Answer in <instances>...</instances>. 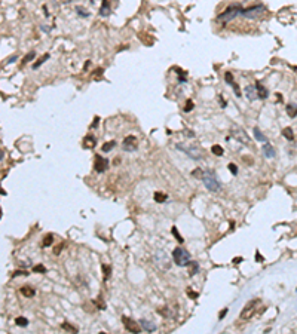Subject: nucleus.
Instances as JSON below:
<instances>
[{
	"label": "nucleus",
	"instance_id": "f257e3e1",
	"mask_svg": "<svg viewBox=\"0 0 297 334\" xmlns=\"http://www.w3.org/2000/svg\"><path fill=\"white\" fill-rule=\"evenodd\" d=\"M242 12H244V7H242L241 4H238V3H236V4H232V6H229L224 12H221V13L217 16V21L226 24V22L235 19L238 15H242Z\"/></svg>",
	"mask_w": 297,
	"mask_h": 334
},
{
	"label": "nucleus",
	"instance_id": "f03ea898",
	"mask_svg": "<svg viewBox=\"0 0 297 334\" xmlns=\"http://www.w3.org/2000/svg\"><path fill=\"white\" fill-rule=\"evenodd\" d=\"M202 181H204V186L210 190V192H218L221 189L218 180H217V175L212 169H207L204 171V177H202Z\"/></svg>",
	"mask_w": 297,
	"mask_h": 334
},
{
	"label": "nucleus",
	"instance_id": "7ed1b4c3",
	"mask_svg": "<svg viewBox=\"0 0 297 334\" xmlns=\"http://www.w3.org/2000/svg\"><path fill=\"white\" fill-rule=\"evenodd\" d=\"M172 260L177 266H187L190 263V254L184 248H175L172 251Z\"/></svg>",
	"mask_w": 297,
	"mask_h": 334
},
{
	"label": "nucleus",
	"instance_id": "20e7f679",
	"mask_svg": "<svg viewBox=\"0 0 297 334\" xmlns=\"http://www.w3.org/2000/svg\"><path fill=\"white\" fill-rule=\"evenodd\" d=\"M177 149L178 150H181V152H184L189 158H192V159H195V161H199V159H202V155H201V150L199 149H196V146H183V144H177Z\"/></svg>",
	"mask_w": 297,
	"mask_h": 334
},
{
	"label": "nucleus",
	"instance_id": "39448f33",
	"mask_svg": "<svg viewBox=\"0 0 297 334\" xmlns=\"http://www.w3.org/2000/svg\"><path fill=\"white\" fill-rule=\"evenodd\" d=\"M264 12H266V6L264 4H255V6H251L248 9H244L242 16H245V18H257V16L263 15Z\"/></svg>",
	"mask_w": 297,
	"mask_h": 334
},
{
	"label": "nucleus",
	"instance_id": "423d86ee",
	"mask_svg": "<svg viewBox=\"0 0 297 334\" xmlns=\"http://www.w3.org/2000/svg\"><path fill=\"white\" fill-rule=\"evenodd\" d=\"M230 134H232V137L233 138H236L239 143H242V144H245V146H248L250 144V138H248V135L245 134V131H242L241 128H238V126H232V129H230Z\"/></svg>",
	"mask_w": 297,
	"mask_h": 334
},
{
	"label": "nucleus",
	"instance_id": "0eeeda50",
	"mask_svg": "<svg viewBox=\"0 0 297 334\" xmlns=\"http://www.w3.org/2000/svg\"><path fill=\"white\" fill-rule=\"evenodd\" d=\"M258 303V300H251V301H248L247 304H245V307H244V310L241 312V319H250L251 316H253V313H254L255 310V304Z\"/></svg>",
	"mask_w": 297,
	"mask_h": 334
},
{
	"label": "nucleus",
	"instance_id": "6e6552de",
	"mask_svg": "<svg viewBox=\"0 0 297 334\" xmlns=\"http://www.w3.org/2000/svg\"><path fill=\"white\" fill-rule=\"evenodd\" d=\"M122 147H124L125 152H135L137 147H138V141H137V138L134 135H128V137H125V140H124Z\"/></svg>",
	"mask_w": 297,
	"mask_h": 334
},
{
	"label": "nucleus",
	"instance_id": "1a4fd4ad",
	"mask_svg": "<svg viewBox=\"0 0 297 334\" xmlns=\"http://www.w3.org/2000/svg\"><path fill=\"white\" fill-rule=\"evenodd\" d=\"M155 260H156V263H158L162 269H168V267H170V258L167 257V254H165L164 251H158V252L155 254Z\"/></svg>",
	"mask_w": 297,
	"mask_h": 334
},
{
	"label": "nucleus",
	"instance_id": "9d476101",
	"mask_svg": "<svg viewBox=\"0 0 297 334\" xmlns=\"http://www.w3.org/2000/svg\"><path fill=\"white\" fill-rule=\"evenodd\" d=\"M122 322H124L125 328H127L129 333H140V327H138L137 321H132L128 316H122Z\"/></svg>",
	"mask_w": 297,
	"mask_h": 334
},
{
	"label": "nucleus",
	"instance_id": "9b49d317",
	"mask_svg": "<svg viewBox=\"0 0 297 334\" xmlns=\"http://www.w3.org/2000/svg\"><path fill=\"white\" fill-rule=\"evenodd\" d=\"M94 167H95V171L97 172H104L107 167H109V161L107 159H104V158H101L100 155H97L95 156V164H94Z\"/></svg>",
	"mask_w": 297,
	"mask_h": 334
},
{
	"label": "nucleus",
	"instance_id": "f8f14e48",
	"mask_svg": "<svg viewBox=\"0 0 297 334\" xmlns=\"http://www.w3.org/2000/svg\"><path fill=\"white\" fill-rule=\"evenodd\" d=\"M140 324H141V327H143V330H146V331H149V333H153V331H156V324H153L152 321H147V319H140Z\"/></svg>",
	"mask_w": 297,
	"mask_h": 334
},
{
	"label": "nucleus",
	"instance_id": "ddd939ff",
	"mask_svg": "<svg viewBox=\"0 0 297 334\" xmlns=\"http://www.w3.org/2000/svg\"><path fill=\"white\" fill-rule=\"evenodd\" d=\"M245 97L250 100V101H254L255 98H258V95H257V89H255V86H245Z\"/></svg>",
	"mask_w": 297,
	"mask_h": 334
},
{
	"label": "nucleus",
	"instance_id": "4468645a",
	"mask_svg": "<svg viewBox=\"0 0 297 334\" xmlns=\"http://www.w3.org/2000/svg\"><path fill=\"white\" fill-rule=\"evenodd\" d=\"M255 89H257V95H258V98L260 100H264V98H267V95H269V92H267V89L263 86V85L260 83V82H255Z\"/></svg>",
	"mask_w": 297,
	"mask_h": 334
},
{
	"label": "nucleus",
	"instance_id": "2eb2a0df",
	"mask_svg": "<svg viewBox=\"0 0 297 334\" xmlns=\"http://www.w3.org/2000/svg\"><path fill=\"white\" fill-rule=\"evenodd\" d=\"M263 153H264V156L266 158H269V159H272V158H275V149L272 147V144L270 143H266L264 146H263Z\"/></svg>",
	"mask_w": 297,
	"mask_h": 334
},
{
	"label": "nucleus",
	"instance_id": "dca6fc26",
	"mask_svg": "<svg viewBox=\"0 0 297 334\" xmlns=\"http://www.w3.org/2000/svg\"><path fill=\"white\" fill-rule=\"evenodd\" d=\"M110 4H109V1L107 0H104L103 1V6H101V9H100V15L101 16H107V15H110Z\"/></svg>",
	"mask_w": 297,
	"mask_h": 334
},
{
	"label": "nucleus",
	"instance_id": "f3484780",
	"mask_svg": "<svg viewBox=\"0 0 297 334\" xmlns=\"http://www.w3.org/2000/svg\"><path fill=\"white\" fill-rule=\"evenodd\" d=\"M253 131H254V137H255V140H257V141H261V143H267V138H266V135H264V134H263V132H261V131H260L258 128H254Z\"/></svg>",
	"mask_w": 297,
	"mask_h": 334
},
{
	"label": "nucleus",
	"instance_id": "a211bd4d",
	"mask_svg": "<svg viewBox=\"0 0 297 334\" xmlns=\"http://www.w3.org/2000/svg\"><path fill=\"white\" fill-rule=\"evenodd\" d=\"M19 292L24 295V297H33L34 294H36V291L31 288V287H28V285H25V287H22L21 290H19Z\"/></svg>",
	"mask_w": 297,
	"mask_h": 334
},
{
	"label": "nucleus",
	"instance_id": "6ab92c4d",
	"mask_svg": "<svg viewBox=\"0 0 297 334\" xmlns=\"http://www.w3.org/2000/svg\"><path fill=\"white\" fill-rule=\"evenodd\" d=\"M282 135H284L288 141H293V140H294V134H293V129H291V128H284Z\"/></svg>",
	"mask_w": 297,
	"mask_h": 334
},
{
	"label": "nucleus",
	"instance_id": "aec40b11",
	"mask_svg": "<svg viewBox=\"0 0 297 334\" xmlns=\"http://www.w3.org/2000/svg\"><path fill=\"white\" fill-rule=\"evenodd\" d=\"M155 201H156L158 204H162V202H167V201H168V196L164 195V193H161V192H156V193H155Z\"/></svg>",
	"mask_w": 297,
	"mask_h": 334
},
{
	"label": "nucleus",
	"instance_id": "412c9836",
	"mask_svg": "<svg viewBox=\"0 0 297 334\" xmlns=\"http://www.w3.org/2000/svg\"><path fill=\"white\" fill-rule=\"evenodd\" d=\"M187 266H189V273H190V275H195V273H198V270H199V266H198V263H196V261H192V260H190V263H189Z\"/></svg>",
	"mask_w": 297,
	"mask_h": 334
},
{
	"label": "nucleus",
	"instance_id": "4be33fe9",
	"mask_svg": "<svg viewBox=\"0 0 297 334\" xmlns=\"http://www.w3.org/2000/svg\"><path fill=\"white\" fill-rule=\"evenodd\" d=\"M15 324H16L18 327H22V328H24V327L28 325V319H27L25 316H18V318L15 319Z\"/></svg>",
	"mask_w": 297,
	"mask_h": 334
},
{
	"label": "nucleus",
	"instance_id": "5701e85b",
	"mask_svg": "<svg viewBox=\"0 0 297 334\" xmlns=\"http://www.w3.org/2000/svg\"><path fill=\"white\" fill-rule=\"evenodd\" d=\"M211 152H212V155H215V156H223V153H224L223 147H221V146H218V144H214V146H212Z\"/></svg>",
	"mask_w": 297,
	"mask_h": 334
},
{
	"label": "nucleus",
	"instance_id": "b1692460",
	"mask_svg": "<svg viewBox=\"0 0 297 334\" xmlns=\"http://www.w3.org/2000/svg\"><path fill=\"white\" fill-rule=\"evenodd\" d=\"M115 147H116V141H115V140H113V141H107V143L103 146V152L107 153V152H110V150L115 149Z\"/></svg>",
	"mask_w": 297,
	"mask_h": 334
},
{
	"label": "nucleus",
	"instance_id": "393cba45",
	"mask_svg": "<svg viewBox=\"0 0 297 334\" xmlns=\"http://www.w3.org/2000/svg\"><path fill=\"white\" fill-rule=\"evenodd\" d=\"M61 328L66 330V331H68V333H77V328H74V327L70 325L68 322H63V324H61Z\"/></svg>",
	"mask_w": 297,
	"mask_h": 334
},
{
	"label": "nucleus",
	"instance_id": "a878e982",
	"mask_svg": "<svg viewBox=\"0 0 297 334\" xmlns=\"http://www.w3.org/2000/svg\"><path fill=\"white\" fill-rule=\"evenodd\" d=\"M49 57H51L49 54H45V55H43V57L40 58V60H39V61H37V62H34V64H33V68H34V70H36V68H39V67L42 65V64L45 62V61H46V60H49Z\"/></svg>",
	"mask_w": 297,
	"mask_h": 334
},
{
	"label": "nucleus",
	"instance_id": "bb28decb",
	"mask_svg": "<svg viewBox=\"0 0 297 334\" xmlns=\"http://www.w3.org/2000/svg\"><path fill=\"white\" fill-rule=\"evenodd\" d=\"M287 113H288V116H291V118L297 116V107L296 106H293V104L287 106Z\"/></svg>",
	"mask_w": 297,
	"mask_h": 334
},
{
	"label": "nucleus",
	"instance_id": "cd10ccee",
	"mask_svg": "<svg viewBox=\"0 0 297 334\" xmlns=\"http://www.w3.org/2000/svg\"><path fill=\"white\" fill-rule=\"evenodd\" d=\"M52 242H54V236L52 235H46L45 236V239H43V247H51L52 245Z\"/></svg>",
	"mask_w": 297,
	"mask_h": 334
},
{
	"label": "nucleus",
	"instance_id": "c85d7f7f",
	"mask_svg": "<svg viewBox=\"0 0 297 334\" xmlns=\"http://www.w3.org/2000/svg\"><path fill=\"white\" fill-rule=\"evenodd\" d=\"M76 12H77V15H80L82 18H88V16H89V13L86 12V9L85 7H82V6H77V7H76Z\"/></svg>",
	"mask_w": 297,
	"mask_h": 334
},
{
	"label": "nucleus",
	"instance_id": "c756f323",
	"mask_svg": "<svg viewBox=\"0 0 297 334\" xmlns=\"http://www.w3.org/2000/svg\"><path fill=\"white\" fill-rule=\"evenodd\" d=\"M171 232H172V233H174V236H175V239H177V241H178V242H180V244H183V242H184V239H183V238H181V235H180V233H178V230H177V227H175V226H174V227H172V229H171Z\"/></svg>",
	"mask_w": 297,
	"mask_h": 334
},
{
	"label": "nucleus",
	"instance_id": "7c9ffc66",
	"mask_svg": "<svg viewBox=\"0 0 297 334\" xmlns=\"http://www.w3.org/2000/svg\"><path fill=\"white\" fill-rule=\"evenodd\" d=\"M192 175H193V177H196V178H199V180H202V177H204V171H202V169H199V168H196V169H193V171H192Z\"/></svg>",
	"mask_w": 297,
	"mask_h": 334
},
{
	"label": "nucleus",
	"instance_id": "2f4dec72",
	"mask_svg": "<svg viewBox=\"0 0 297 334\" xmlns=\"http://www.w3.org/2000/svg\"><path fill=\"white\" fill-rule=\"evenodd\" d=\"M193 107H195L193 101H192V100H187V101H186V107H184V112H186V113H189V112H192V110H193Z\"/></svg>",
	"mask_w": 297,
	"mask_h": 334
},
{
	"label": "nucleus",
	"instance_id": "473e14b6",
	"mask_svg": "<svg viewBox=\"0 0 297 334\" xmlns=\"http://www.w3.org/2000/svg\"><path fill=\"white\" fill-rule=\"evenodd\" d=\"M33 272H34V273H45V272H46V267H45L43 264H37V266L33 267Z\"/></svg>",
	"mask_w": 297,
	"mask_h": 334
},
{
	"label": "nucleus",
	"instance_id": "72a5a7b5",
	"mask_svg": "<svg viewBox=\"0 0 297 334\" xmlns=\"http://www.w3.org/2000/svg\"><path fill=\"white\" fill-rule=\"evenodd\" d=\"M230 86L233 88V91H235V95H236V97H242V94H241V89H239L238 83H235V82H233V83L230 85Z\"/></svg>",
	"mask_w": 297,
	"mask_h": 334
},
{
	"label": "nucleus",
	"instance_id": "f704fd0d",
	"mask_svg": "<svg viewBox=\"0 0 297 334\" xmlns=\"http://www.w3.org/2000/svg\"><path fill=\"white\" fill-rule=\"evenodd\" d=\"M224 79H226V83H227V85L233 83V76H232V73H229V71H227V73L224 74Z\"/></svg>",
	"mask_w": 297,
	"mask_h": 334
},
{
	"label": "nucleus",
	"instance_id": "c9c22d12",
	"mask_svg": "<svg viewBox=\"0 0 297 334\" xmlns=\"http://www.w3.org/2000/svg\"><path fill=\"white\" fill-rule=\"evenodd\" d=\"M85 141L88 143L86 146H89V147H94V146H95V138H94L92 135H91V137H88V138H86Z\"/></svg>",
	"mask_w": 297,
	"mask_h": 334
},
{
	"label": "nucleus",
	"instance_id": "e433bc0d",
	"mask_svg": "<svg viewBox=\"0 0 297 334\" xmlns=\"http://www.w3.org/2000/svg\"><path fill=\"white\" fill-rule=\"evenodd\" d=\"M227 167H229V171H230L233 175H236V174H238V167H236L235 164H229Z\"/></svg>",
	"mask_w": 297,
	"mask_h": 334
},
{
	"label": "nucleus",
	"instance_id": "4c0bfd02",
	"mask_svg": "<svg viewBox=\"0 0 297 334\" xmlns=\"http://www.w3.org/2000/svg\"><path fill=\"white\" fill-rule=\"evenodd\" d=\"M34 55H36V54H34V52H30V54H28V55H27V57H25V58H24V61H22V64H25V62H28V61H30V60H33V58H34Z\"/></svg>",
	"mask_w": 297,
	"mask_h": 334
},
{
	"label": "nucleus",
	"instance_id": "58836bf2",
	"mask_svg": "<svg viewBox=\"0 0 297 334\" xmlns=\"http://www.w3.org/2000/svg\"><path fill=\"white\" fill-rule=\"evenodd\" d=\"M187 294H189V295H190V298H193V300H195V298H198V292H193V291H190V290H189V291H187Z\"/></svg>",
	"mask_w": 297,
	"mask_h": 334
},
{
	"label": "nucleus",
	"instance_id": "ea45409f",
	"mask_svg": "<svg viewBox=\"0 0 297 334\" xmlns=\"http://www.w3.org/2000/svg\"><path fill=\"white\" fill-rule=\"evenodd\" d=\"M183 134H186V135H187V137H190V138H192V137H195V134H193V132H190V129H184V131H183Z\"/></svg>",
	"mask_w": 297,
	"mask_h": 334
},
{
	"label": "nucleus",
	"instance_id": "a19ab883",
	"mask_svg": "<svg viewBox=\"0 0 297 334\" xmlns=\"http://www.w3.org/2000/svg\"><path fill=\"white\" fill-rule=\"evenodd\" d=\"M103 269H104V275H106V278H109V275H110V267L109 266H103Z\"/></svg>",
	"mask_w": 297,
	"mask_h": 334
},
{
	"label": "nucleus",
	"instance_id": "79ce46f5",
	"mask_svg": "<svg viewBox=\"0 0 297 334\" xmlns=\"http://www.w3.org/2000/svg\"><path fill=\"white\" fill-rule=\"evenodd\" d=\"M18 275H28V272H24V270H16L13 273V276H18Z\"/></svg>",
	"mask_w": 297,
	"mask_h": 334
},
{
	"label": "nucleus",
	"instance_id": "37998d69",
	"mask_svg": "<svg viewBox=\"0 0 297 334\" xmlns=\"http://www.w3.org/2000/svg\"><path fill=\"white\" fill-rule=\"evenodd\" d=\"M226 313H227V309H224V310H223V312H221V313L218 315V318H220V319H223V318L226 316Z\"/></svg>",
	"mask_w": 297,
	"mask_h": 334
},
{
	"label": "nucleus",
	"instance_id": "c03bdc74",
	"mask_svg": "<svg viewBox=\"0 0 297 334\" xmlns=\"http://www.w3.org/2000/svg\"><path fill=\"white\" fill-rule=\"evenodd\" d=\"M241 261H242V258H241V257H236V258L233 260V263H236V264H238V263H241Z\"/></svg>",
	"mask_w": 297,
	"mask_h": 334
},
{
	"label": "nucleus",
	"instance_id": "a18cd8bd",
	"mask_svg": "<svg viewBox=\"0 0 297 334\" xmlns=\"http://www.w3.org/2000/svg\"><path fill=\"white\" fill-rule=\"evenodd\" d=\"M276 100L281 103V101H282V95H281V94H276Z\"/></svg>",
	"mask_w": 297,
	"mask_h": 334
},
{
	"label": "nucleus",
	"instance_id": "49530a36",
	"mask_svg": "<svg viewBox=\"0 0 297 334\" xmlns=\"http://www.w3.org/2000/svg\"><path fill=\"white\" fill-rule=\"evenodd\" d=\"M255 257H257V260H260V261H263V257H261V255H260V254H257V255H255Z\"/></svg>",
	"mask_w": 297,
	"mask_h": 334
}]
</instances>
